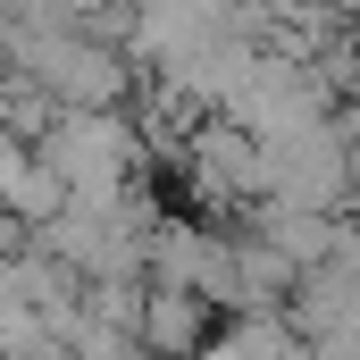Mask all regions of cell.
<instances>
[{
	"mask_svg": "<svg viewBox=\"0 0 360 360\" xmlns=\"http://www.w3.org/2000/svg\"><path fill=\"white\" fill-rule=\"evenodd\" d=\"M285 360H319V352H310V344H293V352H285Z\"/></svg>",
	"mask_w": 360,
	"mask_h": 360,
	"instance_id": "cell-11",
	"label": "cell"
},
{
	"mask_svg": "<svg viewBox=\"0 0 360 360\" xmlns=\"http://www.w3.org/2000/svg\"><path fill=\"white\" fill-rule=\"evenodd\" d=\"M218 335V310L193 302V293H160L151 285V310H143V360H201Z\"/></svg>",
	"mask_w": 360,
	"mask_h": 360,
	"instance_id": "cell-5",
	"label": "cell"
},
{
	"mask_svg": "<svg viewBox=\"0 0 360 360\" xmlns=\"http://www.w3.org/2000/svg\"><path fill=\"white\" fill-rule=\"evenodd\" d=\"M34 160L68 184V201H117L143 193V126L126 109H59L51 134L34 143Z\"/></svg>",
	"mask_w": 360,
	"mask_h": 360,
	"instance_id": "cell-1",
	"label": "cell"
},
{
	"mask_svg": "<svg viewBox=\"0 0 360 360\" xmlns=\"http://www.w3.org/2000/svg\"><path fill=\"white\" fill-rule=\"evenodd\" d=\"M151 285L160 293H193L210 310H235V235L218 218H160L151 235Z\"/></svg>",
	"mask_w": 360,
	"mask_h": 360,
	"instance_id": "cell-3",
	"label": "cell"
},
{
	"mask_svg": "<svg viewBox=\"0 0 360 360\" xmlns=\"http://www.w3.org/2000/svg\"><path fill=\"white\" fill-rule=\"evenodd\" d=\"M293 344H302L293 319H226V327L210 335V352H201V360H285Z\"/></svg>",
	"mask_w": 360,
	"mask_h": 360,
	"instance_id": "cell-7",
	"label": "cell"
},
{
	"mask_svg": "<svg viewBox=\"0 0 360 360\" xmlns=\"http://www.w3.org/2000/svg\"><path fill=\"white\" fill-rule=\"evenodd\" d=\"M68 352H76V360H143V344H134L126 327H101V319H84V310H76V327H68Z\"/></svg>",
	"mask_w": 360,
	"mask_h": 360,
	"instance_id": "cell-8",
	"label": "cell"
},
{
	"mask_svg": "<svg viewBox=\"0 0 360 360\" xmlns=\"http://www.w3.org/2000/svg\"><path fill=\"white\" fill-rule=\"evenodd\" d=\"M17 252H25V226H17V218L0 210V260H17Z\"/></svg>",
	"mask_w": 360,
	"mask_h": 360,
	"instance_id": "cell-10",
	"label": "cell"
},
{
	"mask_svg": "<svg viewBox=\"0 0 360 360\" xmlns=\"http://www.w3.org/2000/svg\"><path fill=\"white\" fill-rule=\"evenodd\" d=\"M243 226L269 243L276 260H293L302 276H319V269H327V252H335V235H344V218H310V210H285V201H260Z\"/></svg>",
	"mask_w": 360,
	"mask_h": 360,
	"instance_id": "cell-6",
	"label": "cell"
},
{
	"mask_svg": "<svg viewBox=\"0 0 360 360\" xmlns=\"http://www.w3.org/2000/svg\"><path fill=\"white\" fill-rule=\"evenodd\" d=\"M25 168H34V151L0 126V210H8V193H17V176H25Z\"/></svg>",
	"mask_w": 360,
	"mask_h": 360,
	"instance_id": "cell-9",
	"label": "cell"
},
{
	"mask_svg": "<svg viewBox=\"0 0 360 360\" xmlns=\"http://www.w3.org/2000/svg\"><path fill=\"white\" fill-rule=\"evenodd\" d=\"M184 151V184H193V201H210V210H235V201H269V176H260V143L235 126V117H201L193 134H176Z\"/></svg>",
	"mask_w": 360,
	"mask_h": 360,
	"instance_id": "cell-4",
	"label": "cell"
},
{
	"mask_svg": "<svg viewBox=\"0 0 360 360\" xmlns=\"http://www.w3.org/2000/svg\"><path fill=\"white\" fill-rule=\"evenodd\" d=\"M260 176H269V201H285V210L344 218V210H352V193H360V151L335 134V126L276 134V143H260Z\"/></svg>",
	"mask_w": 360,
	"mask_h": 360,
	"instance_id": "cell-2",
	"label": "cell"
}]
</instances>
